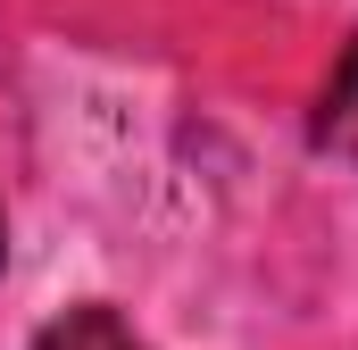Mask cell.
<instances>
[{
  "instance_id": "6da1fadb",
  "label": "cell",
  "mask_w": 358,
  "mask_h": 350,
  "mask_svg": "<svg viewBox=\"0 0 358 350\" xmlns=\"http://www.w3.org/2000/svg\"><path fill=\"white\" fill-rule=\"evenodd\" d=\"M34 350H150V342H142V334H134L117 309H100V300H92V309L50 317V326L34 334Z\"/></svg>"
},
{
  "instance_id": "7a4b0ae2",
  "label": "cell",
  "mask_w": 358,
  "mask_h": 350,
  "mask_svg": "<svg viewBox=\"0 0 358 350\" xmlns=\"http://www.w3.org/2000/svg\"><path fill=\"white\" fill-rule=\"evenodd\" d=\"M317 150H334V159H350V167H358V42H350V59L334 67V84H325V108H317Z\"/></svg>"
},
{
  "instance_id": "3957f363",
  "label": "cell",
  "mask_w": 358,
  "mask_h": 350,
  "mask_svg": "<svg viewBox=\"0 0 358 350\" xmlns=\"http://www.w3.org/2000/svg\"><path fill=\"white\" fill-rule=\"evenodd\" d=\"M0 259H8V242H0Z\"/></svg>"
}]
</instances>
